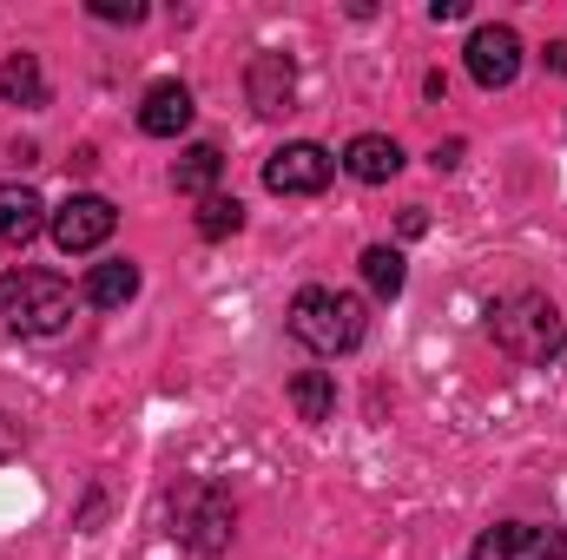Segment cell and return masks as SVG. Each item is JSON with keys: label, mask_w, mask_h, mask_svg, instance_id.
<instances>
[{"label": "cell", "mask_w": 567, "mask_h": 560, "mask_svg": "<svg viewBox=\"0 0 567 560\" xmlns=\"http://www.w3.org/2000/svg\"><path fill=\"white\" fill-rule=\"evenodd\" d=\"M488 336L495 350H508L515 363H555L567 350V323L561 310L542 297V290H508L488 303Z\"/></svg>", "instance_id": "6da1fadb"}, {"label": "cell", "mask_w": 567, "mask_h": 560, "mask_svg": "<svg viewBox=\"0 0 567 560\" xmlns=\"http://www.w3.org/2000/svg\"><path fill=\"white\" fill-rule=\"evenodd\" d=\"M284 323H290V336H297L310 356H350V350L363 343V330H370L363 297H350V290H323V283L297 290V303H290Z\"/></svg>", "instance_id": "7a4b0ae2"}, {"label": "cell", "mask_w": 567, "mask_h": 560, "mask_svg": "<svg viewBox=\"0 0 567 560\" xmlns=\"http://www.w3.org/2000/svg\"><path fill=\"white\" fill-rule=\"evenodd\" d=\"M0 323L13 336H53L73 323V283L53 278V271H0Z\"/></svg>", "instance_id": "3957f363"}, {"label": "cell", "mask_w": 567, "mask_h": 560, "mask_svg": "<svg viewBox=\"0 0 567 560\" xmlns=\"http://www.w3.org/2000/svg\"><path fill=\"white\" fill-rule=\"evenodd\" d=\"M113 225H120V211H113V198H100V191H73V198L53 205V218H47V231H53V245H60L66 258L100 251V245L113 238Z\"/></svg>", "instance_id": "277c9868"}, {"label": "cell", "mask_w": 567, "mask_h": 560, "mask_svg": "<svg viewBox=\"0 0 567 560\" xmlns=\"http://www.w3.org/2000/svg\"><path fill=\"white\" fill-rule=\"evenodd\" d=\"M330 178H337V152H323L317 139H290L265 158V185H271L278 198H310V191H323Z\"/></svg>", "instance_id": "5b68a950"}, {"label": "cell", "mask_w": 567, "mask_h": 560, "mask_svg": "<svg viewBox=\"0 0 567 560\" xmlns=\"http://www.w3.org/2000/svg\"><path fill=\"white\" fill-rule=\"evenodd\" d=\"M468 80L475 86H488V93H502V86H515V73H522V33L515 27H475L468 33Z\"/></svg>", "instance_id": "8992f818"}, {"label": "cell", "mask_w": 567, "mask_h": 560, "mask_svg": "<svg viewBox=\"0 0 567 560\" xmlns=\"http://www.w3.org/2000/svg\"><path fill=\"white\" fill-rule=\"evenodd\" d=\"M468 560H567L561 528H542V521H502L475 541Z\"/></svg>", "instance_id": "52a82bcc"}, {"label": "cell", "mask_w": 567, "mask_h": 560, "mask_svg": "<svg viewBox=\"0 0 567 560\" xmlns=\"http://www.w3.org/2000/svg\"><path fill=\"white\" fill-rule=\"evenodd\" d=\"M245 100H251L258 120H284V113L297 106V66H290V53H251V66H245Z\"/></svg>", "instance_id": "ba28073f"}, {"label": "cell", "mask_w": 567, "mask_h": 560, "mask_svg": "<svg viewBox=\"0 0 567 560\" xmlns=\"http://www.w3.org/2000/svg\"><path fill=\"white\" fill-rule=\"evenodd\" d=\"M185 126H192V86H185V80L145 86V100H140V133L145 139H178Z\"/></svg>", "instance_id": "9c48e42d"}, {"label": "cell", "mask_w": 567, "mask_h": 560, "mask_svg": "<svg viewBox=\"0 0 567 560\" xmlns=\"http://www.w3.org/2000/svg\"><path fill=\"white\" fill-rule=\"evenodd\" d=\"M178 541H192L198 554H218L225 541H231V501L218 495V488H192V515L172 528Z\"/></svg>", "instance_id": "30bf717a"}, {"label": "cell", "mask_w": 567, "mask_h": 560, "mask_svg": "<svg viewBox=\"0 0 567 560\" xmlns=\"http://www.w3.org/2000/svg\"><path fill=\"white\" fill-rule=\"evenodd\" d=\"M357 185H390L396 172H403V145L383 139V133H357V139L343 145V158H337Z\"/></svg>", "instance_id": "8fae6325"}, {"label": "cell", "mask_w": 567, "mask_h": 560, "mask_svg": "<svg viewBox=\"0 0 567 560\" xmlns=\"http://www.w3.org/2000/svg\"><path fill=\"white\" fill-rule=\"evenodd\" d=\"M47 205H40V191L33 185H0V245H33L40 231H47Z\"/></svg>", "instance_id": "7c38bea8"}, {"label": "cell", "mask_w": 567, "mask_h": 560, "mask_svg": "<svg viewBox=\"0 0 567 560\" xmlns=\"http://www.w3.org/2000/svg\"><path fill=\"white\" fill-rule=\"evenodd\" d=\"M80 297H86L93 310H126V303L140 297V265H133V258H106V265H93L86 283H80Z\"/></svg>", "instance_id": "4fadbf2b"}, {"label": "cell", "mask_w": 567, "mask_h": 560, "mask_svg": "<svg viewBox=\"0 0 567 560\" xmlns=\"http://www.w3.org/2000/svg\"><path fill=\"white\" fill-rule=\"evenodd\" d=\"M218 178H225V152H218V145H192V152L172 165V185H178L185 198H198V205L218 191Z\"/></svg>", "instance_id": "5bb4252c"}, {"label": "cell", "mask_w": 567, "mask_h": 560, "mask_svg": "<svg viewBox=\"0 0 567 560\" xmlns=\"http://www.w3.org/2000/svg\"><path fill=\"white\" fill-rule=\"evenodd\" d=\"M0 100H7V106H20V113L47 106V73H40V60H33V53H13V60L0 66Z\"/></svg>", "instance_id": "9a60e30c"}, {"label": "cell", "mask_w": 567, "mask_h": 560, "mask_svg": "<svg viewBox=\"0 0 567 560\" xmlns=\"http://www.w3.org/2000/svg\"><path fill=\"white\" fill-rule=\"evenodd\" d=\"M290 409L303 422L337 416V383H330V370H297V376H290Z\"/></svg>", "instance_id": "2e32d148"}, {"label": "cell", "mask_w": 567, "mask_h": 560, "mask_svg": "<svg viewBox=\"0 0 567 560\" xmlns=\"http://www.w3.org/2000/svg\"><path fill=\"white\" fill-rule=\"evenodd\" d=\"M363 283H370L377 297H403V283H410L403 251H396V245H370V251H363Z\"/></svg>", "instance_id": "e0dca14e"}, {"label": "cell", "mask_w": 567, "mask_h": 560, "mask_svg": "<svg viewBox=\"0 0 567 560\" xmlns=\"http://www.w3.org/2000/svg\"><path fill=\"white\" fill-rule=\"evenodd\" d=\"M231 231H245V205L225 198V191H212L198 205V238H231Z\"/></svg>", "instance_id": "ac0fdd59"}, {"label": "cell", "mask_w": 567, "mask_h": 560, "mask_svg": "<svg viewBox=\"0 0 567 560\" xmlns=\"http://www.w3.org/2000/svg\"><path fill=\"white\" fill-rule=\"evenodd\" d=\"M93 20H126L133 27V20H145V7L140 0H93Z\"/></svg>", "instance_id": "d6986e66"}, {"label": "cell", "mask_w": 567, "mask_h": 560, "mask_svg": "<svg viewBox=\"0 0 567 560\" xmlns=\"http://www.w3.org/2000/svg\"><path fill=\"white\" fill-rule=\"evenodd\" d=\"M13 455H20V428L0 416V462H13Z\"/></svg>", "instance_id": "ffe728a7"}, {"label": "cell", "mask_w": 567, "mask_h": 560, "mask_svg": "<svg viewBox=\"0 0 567 560\" xmlns=\"http://www.w3.org/2000/svg\"><path fill=\"white\" fill-rule=\"evenodd\" d=\"M449 165H462V139H449V145H435V172H449Z\"/></svg>", "instance_id": "44dd1931"}, {"label": "cell", "mask_w": 567, "mask_h": 560, "mask_svg": "<svg viewBox=\"0 0 567 560\" xmlns=\"http://www.w3.org/2000/svg\"><path fill=\"white\" fill-rule=\"evenodd\" d=\"M462 13H468L462 0H435V7H429V20H462Z\"/></svg>", "instance_id": "7402d4cb"}, {"label": "cell", "mask_w": 567, "mask_h": 560, "mask_svg": "<svg viewBox=\"0 0 567 560\" xmlns=\"http://www.w3.org/2000/svg\"><path fill=\"white\" fill-rule=\"evenodd\" d=\"M548 73H567V40H555V46H548Z\"/></svg>", "instance_id": "603a6c76"}]
</instances>
